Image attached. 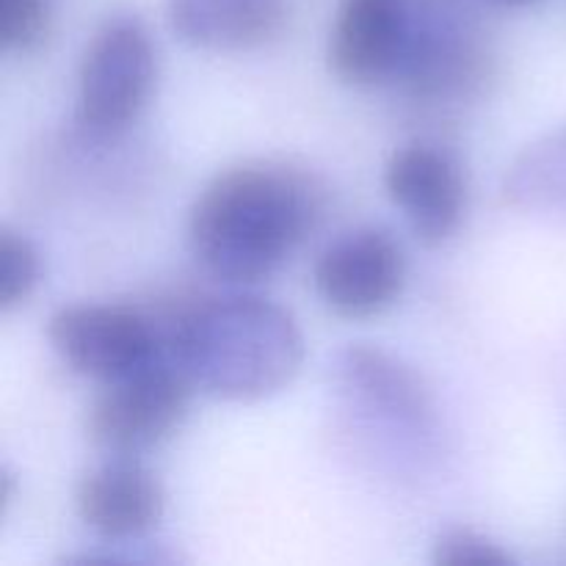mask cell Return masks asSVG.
Returning <instances> with one entry per match:
<instances>
[{"label":"cell","mask_w":566,"mask_h":566,"mask_svg":"<svg viewBox=\"0 0 566 566\" xmlns=\"http://www.w3.org/2000/svg\"><path fill=\"white\" fill-rule=\"evenodd\" d=\"M313 180L280 164H243L216 175L188 216V243L208 274L258 282L274 274L318 219Z\"/></svg>","instance_id":"6da1fadb"},{"label":"cell","mask_w":566,"mask_h":566,"mask_svg":"<svg viewBox=\"0 0 566 566\" xmlns=\"http://www.w3.org/2000/svg\"><path fill=\"white\" fill-rule=\"evenodd\" d=\"M166 359L193 390L219 401L252 403L276 396L304 365L296 318L260 296H221L180 313L166 332Z\"/></svg>","instance_id":"7a4b0ae2"},{"label":"cell","mask_w":566,"mask_h":566,"mask_svg":"<svg viewBox=\"0 0 566 566\" xmlns=\"http://www.w3.org/2000/svg\"><path fill=\"white\" fill-rule=\"evenodd\" d=\"M155 48L138 17H108L88 39L77 75V119L92 133H119L142 114L155 86Z\"/></svg>","instance_id":"3957f363"},{"label":"cell","mask_w":566,"mask_h":566,"mask_svg":"<svg viewBox=\"0 0 566 566\" xmlns=\"http://www.w3.org/2000/svg\"><path fill=\"white\" fill-rule=\"evenodd\" d=\"M193 385L171 359L116 379L88 409V437L111 457H136L180 429Z\"/></svg>","instance_id":"277c9868"},{"label":"cell","mask_w":566,"mask_h":566,"mask_svg":"<svg viewBox=\"0 0 566 566\" xmlns=\"http://www.w3.org/2000/svg\"><path fill=\"white\" fill-rule=\"evenodd\" d=\"M48 337L75 374L111 385L158 363L166 337L138 310L125 304H70L50 318Z\"/></svg>","instance_id":"5b68a950"},{"label":"cell","mask_w":566,"mask_h":566,"mask_svg":"<svg viewBox=\"0 0 566 566\" xmlns=\"http://www.w3.org/2000/svg\"><path fill=\"white\" fill-rule=\"evenodd\" d=\"M315 291L343 318H374L401 296L407 260L396 238L379 227H363L337 238L313 269Z\"/></svg>","instance_id":"8992f818"},{"label":"cell","mask_w":566,"mask_h":566,"mask_svg":"<svg viewBox=\"0 0 566 566\" xmlns=\"http://www.w3.org/2000/svg\"><path fill=\"white\" fill-rule=\"evenodd\" d=\"M412 39V0H343L329 33V70L352 86L398 75Z\"/></svg>","instance_id":"52a82bcc"},{"label":"cell","mask_w":566,"mask_h":566,"mask_svg":"<svg viewBox=\"0 0 566 566\" xmlns=\"http://www.w3.org/2000/svg\"><path fill=\"white\" fill-rule=\"evenodd\" d=\"M385 188L426 247H440L459 230L468 188L451 155L431 144H407L385 166Z\"/></svg>","instance_id":"ba28073f"},{"label":"cell","mask_w":566,"mask_h":566,"mask_svg":"<svg viewBox=\"0 0 566 566\" xmlns=\"http://www.w3.org/2000/svg\"><path fill=\"white\" fill-rule=\"evenodd\" d=\"M77 514L103 539H138L164 517L160 481L130 457L99 464L77 486Z\"/></svg>","instance_id":"9c48e42d"},{"label":"cell","mask_w":566,"mask_h":566,"mask_svg":"<svg viewBox=\"0 0 566 566\" xmlns=\"http://www.w3.org/2000/svg\"><path fill=\"white\" fill-rule=\"evenodd\" d=\"M340 387L354 403L385 423L426 434L434 423L431 396L420 376L381 348L352 346L337 365Z\"/></svg>","instance_id":"30bf717a"},{"label":"cell","mask_w":566,"mask_h":566,"mask_svg":"<svg viewBox=\"0 0 566 566\" xmlns=\"http://www.w3.org/2000/svg\"><path fill=\"white\" fill-rule=\"evenodd\" d=\"M287 0H169L177 36L205 50H252L274 39Z\"/></svg>","instance_id":"8fae6325"},{"label":"cell","mask_w":566,"mask_h":566,"mask_svg":"<svg viewBox=\"0 0 566 566\" xmlns=\"http://www.w3.org/2000/svg\"><path fill=\"white\" fill-rule=\"evenodd\" d=\"M503 191L517 208L566 213V127L536 138L514 158Z\"/></svg>","instance_id":"7c38bea8"},{"label":"cell","mask_w":566,"mask_h":566,"mask_svg":"<svg viewBox=\"0 0 566 566\" xmlns=\"http://www.w3.org/2000/svg\"><path fill=\"white\" fill-rule=\"evenodd\" d=\"M39 282V252L20 232L3 227L0 232V307H20Z\"/></svg>","instance_id":"4fadbf2b"},{"label":"cell","mask_w":566,"mask_h":566,"mask_svg":"<svg viewBox=\"0 0 566 566\" xmlns=\"http://www.w3.org/2000/svg\"><path fill=\"white\" fill-rule=\"evenodd\" d=\"M48 0H0V42L6 53H31L48 36Z\"/></svg>","instance_id":"5bb4252c"},{"label":"cell","mask_w":566,"mask_h":566,"mask_svg":"<svg viewBox=\"0 0 566 566\" xmlns=\"http://www.w3.org/2000/svg\"><path fill=\"white\" fill-rule=\"evenodd\" d=\"M431 562L440 566H512L514 556L473 528H451L437 536Z\"/></svg>","instance_id":"9a60e30c"},{"label":"cell","mask_w":566,"mask_h":566,"mask_svg":"<svg viewBox=\"0 0 566 566\" xmlns=\"http://www.w3.org/2000/svg\"><path fill=\"white\" fill-rule=\"evenodd\" d=\"M495 3H501V6H531V3H536V0H495Z\"/></svg>","instance_id":"2e32d148"}]
</instances>
